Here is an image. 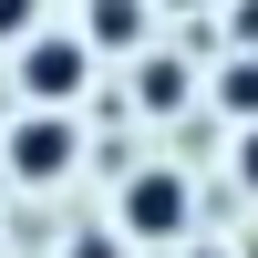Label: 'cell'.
<instances>
[{
  "instance_id": "277c9868",
  "label": "cell",
  "mask_w": 258,
  "mask_h": 258,
  "mask_svg": "<svg viewBox=\"0 0 258 258\" xmlns=\"http://www.w3.org/2000/svg\"><path fill=\"white\" fill-rule=\"evenodd\" d=\"M83 41L135 62V52H145V0H93V11H83Z\"/></svg>"
},
{
  "instance_id": "52a82bcc",
  "label": "cell",
  "mask_w": 258,
  "mask_h": 258,
  "mask_svg": "<svg viewBox=\"0 0 258 258\" xmlns=\"http://www.w3.org/2000/svg\"><path fill=\"white\" fill-rule=\"evenodd\" d=\"M31 31H41V0H0V52H21Z\"/></svg>"
},
{
  "instance_id": "6da1fadb",
  "label": "cell",
  "mask_w": 258,
  "mask_h": 258,
  "mask_svg": "<svg viewBox=\"0 0 258 258\" xmlns=\"http://www.w3.org/2000/svg\"><path fill=\"white\" fill-rule=\"evenodd\" d=\"M186 227H197V186H186L176 165H145V176L114 186V238H135V248H176Z\"/></svg>"
},
{
  "instance_id": "9c48e42d",
  "label": "cell",
  "mask_w": 258,
  "mask_h": 258,
  "mask_svg": "<svg viewBox=\"0 0 258 258\" xmlns=\"http://www.w3.org/2000/svg\"><path fill=\"white\" fill-rule=\"evenodd\" d=\"M238 186L258 197V124H238Z\"/></svg>"
},
{
  "instance_id": "8fae6325",
  "label": "cell",
  "mask_w": 258,
  "mask_h": 258,
  "mask_svg": "<svg viewBox=\"0 0 258 258\" xmlns=\"http://www.w3.org/2000/svg\"><path fill=\"white\" fill-rule=\"evenodd\" d=\"M197 258H217V248H197Z\"/></svg>"
},
{
  "instance_id": "ba28073f",
  "label": "cell",
  "mask_w": 258,
  "mask_h": 258,
  "mask_svg": "<svg viewBox=\"0 0 258 258\" xmlns=\"http://www.w3.org/2000/svg\"><path fill=\"white\" fill-rule=\"evenodd\" d=\"M227 41H238V52H258V0H238V11H227Z\"/></svg>"
},
{
  "instance_id": "5b68a950",
  "label": "cell",
  "mask_w": 258,
  "mask_h": 258,
  "mask_svg": "<svg viewBox=\"0 0 258 258\" xmlns=\"http://www.w3.org/2000/svg\"><path fill=\"white\" fill-rule=\"evenodd\" d=\"M217 114L227 124H258V52H227L217 62Z\"/></svg>"
},
{
  "instance_id": "3957f363",
  "label": "cell",
  "mask_w": 258,
  "mask_h": 258,
  "mask_svg": "<svg viewBox=\"0 0 258 258\" xmlns=\"http://www.w3.org/2000/svg\"><path fill=\"white\" fill-rule=\"evenodd\" d=\"M0 165H11L21 186H62L83 165V124H73V103H31V114L11 124V145H0Z\"/></svg>"
},
{
  "instance_id": "7a4b0ae2",
  "label": "cell",
  "mask_w": 258,
  "mask_h": 258,
  "mask_svg": "<svg viewBox=\"0 0 258 258\" xmlns=\"http://www.w3.org/2000/svg\"><path fill=\"white\" fill-rule=\"evenodd\" d=\"M93 62H103V52H93L83 31L41 21V31L11 52V73H21V103H83V93H93Z\"/></svg>"
},
{
  "instance_id": "30bf717a",
  "label": "cell",
  "mask_w": 258,
  "mask_h": 258,
  "mask_svg": "<svg viewBox=\"0 0 258 258\" xmlns=\"http://www.w3.org/2000/svg\"><path fill=\"white\" fill-rule=\"evenodd\" d=\"M73 258H124V238H83V248H73Z\"/></svg>"
},
{
  "instance_id": "8992f818",
  "label": "cell",
  "mask_w": 258,
  "mask_h": 258,
  "mask_svg": "<svg viewBox=\"0 0 258 258\" xmlns=\"http://www.w3.org/2000/svg\"><path fill=\"white\" fill-rule=\"evenodd\" d=\"M135 62H145V52H135ZM135 93H145V114H176V103H186V62H165V52H155V62L135 73Z\"/></svg>"
}]
</instances>
